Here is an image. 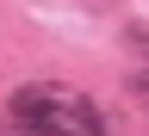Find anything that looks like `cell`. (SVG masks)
<instances>
[{"label": "cell", "instance_id": "6da1fadb", "mask_svg": "<svg viewBox=\"0 0 149 136\" xmlns=\"http://www.w3.org/2000/svg\"><path fill=\"white\" fill-rule=\"evenodd\" d=\"M13 124L19 130H31V136H106V118H100V105L87 99V93H74L62 81H37V87H19L13 99Z\"/></svg>", "mask_w": 149, "mask_h": 136}, {"label": "cell", "instance_id": "7a4b0ae2", "mask_svg": "<svg viewBox=\"0 0 149 136\" xmlns=\"http://www.w3.org/2000/svg\"><path fill=\"white\" fill-rule=\"evenodd\" d=\"M130 87H137V99H149V68H143V74H130Z\"/></svg>", "mask_w": 149, "mask_h": 136}]
</instances>
